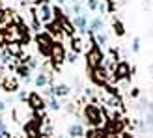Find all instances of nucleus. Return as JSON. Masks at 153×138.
I'll use <instances>...</instances> for the list:
<instances>
[{"mask_svg":"<svg viewBox=\"0 0 153 138\" xmlns=\"http://www.w3.org/2000/svg\"><path fill=\"white\" fill-rule=\"evenodd\" d=\"M84 118H86V123L91 127H99L103 123V112L97 105H86L84 106Z\"/></svg>","mask_w":153,"mask_h":138,"instance_id":"f257e3e1","label":"nucleus"},{"mask_svg":"<svg viewBox=\"0 0 153 138\" xmlns=\"http://www.w3.org/2000/svg\"><path fill=\"white\" fill-rule=\"evenodd\" d=\"M36 43H37V49H39V54L49 56L54 39H52V36H51L49 32H39V34L36 36Z\"/></svg>","mask_w":153,"mask_h":138,"instance_id":"f03ea898","label":"nucleus"},{"mask_svg":"<svg viewBox=\"0 0 153 138\" xmlns=\"http://www.w3.org/2000/svg\"><path fill=\"white\" fill-rule=\"evenodd\" d=\"M86 64H88V67L91 69V71L103 65V52L99 50V47H95V45H94V47L88 50V54H86Z\"/></svg>","mask_w":153,"mask_h":138,"instance_id":"7ed1b4c3","label":"nucleus"},{"mask_svg":"<svg viewBox=\"0 0 153 138\" xmlns=\"http://www.w3.org/2000/svg\"><path fill=\"white\" fill-rule=\"evenodd\" d=\"M51 60H52V64L54 65H60V64H64V60H65V47L60 41H54L52 43V49H51Z\"/></svg>","mask_w":153,"mask_h":138,"instance_id":"20e7f679","label":"nucleus"},{"mask_svg":"<svg viewBox=\"0 0 153 138\" xmlns=\"http://www.w3.org/2000/svg\"><path fill=\"white\" fill-rule=\"evenodd\" d=\"M91 79H94V82L99 84V86H105V84H106V79H108V71H106V69H103V67H97V69H94V71H91Z\"/></svg>","mask_w":153,"mask_h":138,"instance_id":"39448f33","label":"nucleus"},{"mask_svg":"<svg viewBox=\"0 0 153 138\" xmlns=\"http://www.w3.org/2000/svg\"><path fill=\"white\" fill-rule=\"evenodd\" d=\"M129 71H131V67H129L127 62H120L114 69V79L116 80H121V79H127L129 76Z\"/></svg>","mask_w":153,"mask_h":138,"instance_id":"423d86ee","label":"nucleus"},{"mask_svg":"<svg viewBox=\"0 0 153 138\" xmlns=\"http://www.w3.org/2000/svg\"><path fill=\"white\" fill-rule=\"evenodd\" d=\"M28 103H30V106H32L34 110H39L41 106H43V99H41L39 95H37V93H30Z\"/></svg>","mask_w":153,"mask_h":138,"instance_id":"0eeeda50","label":"nucleus"},{"mask_svg":"<svg viewBox=\"0 0 153 138\" xmlns=\"http://www.w3.org/2000/svg\"><path fill=\"white\" fill-rule=\"evenodd\" d=\"M47 28H49V34H56V36L64 32V26H62V21H51Z\"/></svg>","mask_w":153,"mask_h":138,"instance_id":"6e6552de","label":"nucleus"},{"mask_svg":"<svg viewBox=\"0 0 153 138\" xmlns=\"http://www.w3.org/2000/svg\"><path fill=\"white\" fill-rule=\"evenodd\" d=\"M2 86L6 91H15L17 90V82H15V79H10V76H6L4 82H2Z\"/></svg>","mask_w":153,"mask_h":138,"instance_id":"1a4fd4ad","label":"nucleus"},{"mask_svg":"<svg viewBox=\"0 0 153 138\" xmlns=\"http://www.w3.org/2000/svg\"><path fill=\"white\" fill-rule=\"evenodd\" d=\"M86 138H106L105 131H101V129H91V131H88Z\"/></svg>","mask_w":153,"mask_h":138,"instance_id":"9d476101","label":"nucleus"},{"mask_svg":"<svg viewBox=\"0 0 153 138\" xmlns=\"http://www.w3.org/2000/svg\"><path fill=\"white\" fill-rule=\"evenodd\" d=\"M51 17H52V13H51V7H49L47 4H43V6H41V19L51 22Z\"/></svg>","mask_w":153,"mask_h":138,"instance_id":"9b49d317","label":"nucleus"},{"mask_svg":"<svg viewBox=\"0 0 153 138\" xmlns=\"http://www.w3.org/2000/svg\"><path fill=\"white\" fill-rule=\"evenodd\" d=\"M80 134H82V127L79 123H75V125L69 127V138L71 136H80Z\"/></svg>","mask_w":153,"mask_h":138,"instance_id":"f8f14e48","label":"nucleus"},{"mask_svg":"<svg viewBox=\"0 0 153 138\" xmlns=\"http://www.w3.org/2000/svg\"><path fill=\"white\" fill-rule=\"evenodd\" d=\"M52 91H54L56 95H67V93H69V88H67L65 84H60V86H56Z\"/></svg>","mask_w":153,"mask_h":138,"instance_id":"ddd939ff","label":"nucleus"},{"mask_svg":"<svg viewBox=\"0 0 153 138\" xmlns=\"http://www.w3.org/2000/svg\"><path fill=\"white\" fill-rule=\"evenodd\" d=\"M114 32H116L118 36H123L125 30H123V24H121L120 21H114Z\"/></svg>","mask_w":153,"mask_h":138,"instance_id":"4468645a","label":"nucleus"},{"mask_svg":"<svg viewBox=\"0 0 153 138\" xmlns=\"http://www.w3.org/2000/svg\"><path fill=\"white\" fill-rule=\"evenodd\" d=\"M26 131H28L30 136L34 138V136L37 134V125H36V123H28V125H26Z\"/></svg>","mask_w":153,"mask_h":138,"instance_id":"2eb2a0df","label":"nucleus"},{"mask_svg":"<svg viewBox=\"0 0 153 138\" xmlns=\"http://www.w3.org/2000/svg\"><path fill=\"white\" fill-rule=\"evenodd\" d=\"M45 82H47V76H45V75L41 73V75H39V76L36 79V84H37V88H43V86H45Z\"/></svg>","mask_w":153,"mask_h":138,"instance_id":"dca6fc26","label":"nucleus"},{"mask_svg":"<svg viewBox=\"0 0 153 138\" xmlns=\"http://www.w3.org/2000/svg\"><path fill=\"white\" fill-rule=\"evenodd\" d=\"M101 26H103V22L99 21V19H95L94 22H91V30H95V32H99V30H101Z\"/></svg>","mask_w":153,"mask_h":138,"instance_id":"f3484780","label":"nucleus"},{"mask_svg":"<svg viewBox=\"0 0 153 138\" xmlns=\"http://www.w3.org/2000/svg\"><path fill=\"white\" fill-rule=\"evenodd\" d=\"M19 75L21 76H28V67L26 65H19Z\"/></svg>","mask_w":153,"mask_h":138,"instance_id":"a211bd4d","label":"nucleus"},{"mask_svg":"<svg viewBox=\"0 0 153 138\" xmlns=\"http://www.w3.org/2000/svg\"><path fill=\"white\" fill-rule=\"evenodd\" d=\"M75 24L79 26V28H84V24H86V21H84L82 17H76V19H75Z\"/></svg>","mask_w":153,"mask_h":138,"instance_id":"6ab92c4d","label":"nucleus"},{"mask_svg":"<svg viewBox=\"0 0 153 138\" xmlns=\"http://www.w3.org/2000/svg\"><path fill=\"white\" fill-rule=\"evenodd\" d=\"M73 49L75 50H80V39H73Z\"/></svg>","mask_w":153,"mask_h":138,"instance_id":"aec40b11","label":"nucleus"},{"mask_svg":"<svg viewBox=\"0 0 153 138\" xmlns=\"http://www.w3.org/2000/svg\"><path fill=\"white\" fill-rule=\"evenodd\" d=\"M51 106H52V108H58V103L54 101V99H52V101H51Z\"/></svg>","mask_w":153,"mask_h":138,"instance_id":"412c9836","label":"nucleus"},{"mask_svg":"<svg viewBox=\"0 0 153 138\" xmlns=\"http://www.w3.org/2000/svg\"><path fill=\"white\" fill-rule=\"evenodd\" d=\"M62 138H67V136H62Z\"/></svg>","mask_w":153,"mask_h":138,"instance_id":"4be33fe9","label":"nucleus"},{"mask_svg":"<svg viewBox=\"0 0 153 138\" xmlns=\"http://www.w3.org/2000/svg\"><path fill=\"white\" fill-rule=\"evenodd\" d=\"M0 138H2V136H0Z\"/></svg>","mask_w":153,"mask_h":138,"instance_id":"5701e85b","label":"nucleus"}]
</instances>
